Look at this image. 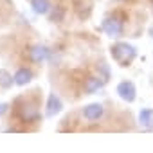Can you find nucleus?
<instances>
[{"label":"nucleus","mask_w":153,"mask_h":153,"mask_svg":"<svg viewBox=\"0 0 153 153\" xmlns=\"http://www.w3.org/2000/svg\"><path fill=\"white\" fill-rule=\"evenodd\" d=\"M112 58L121 65V67H126V65H130L131 61H133V58L137 56V51H135V47L133 45H130V43H124V42H119V43H115L114 47H112Z\"/></svg>","instance_id":"1"},{"label":"nucleus","mask_w":153,"mask_h":153,"mask_svg":"<svg viewBox=\"0 0 153 153\" xmlns=\"http://www.w3.org/2000/svg\"><path fill=\"white\" fill-rule=\"evenodd\" d=\"M103 31L112 38L119 36L123 33V18H119L117 15H112V16L105 18L103 20Z\"/></svg>","instance_id":"2"},{"label":"nucleus","mask_w":153,"mask_h":153,"mask_svg":"<svg viewBox=\"0 0 153 153\" xmlns=\"http://www.w3.org/2000/svg\"><path fill=\"white\" fill-rule=\"evenodd\" d=\"M18 115H20V119H22L24 123H36V121L40 119L38 108H36L34 105H31V103H24V105L18 108Z\"/></svg>","instance_id":"3"},{"label":"nucleus","mask_w":153,"mask_h":153,"mask_svg":"<svg viewBox=\"0 0 153 153\" xmlns=\"http://www.w3.org/2000/svg\"><path fill=\"white\" fill-rule=\"evenodd\" d=\"M117 94H119V97H121L123 101L131 103V101L135 99L137 90H135V85H133L131 81H121V83L117 85Z\"/></svg>","instance_id":"4"},{"label":"nucleus","mask_w":153,"mask_h":153,"mask_svg":"<svg viewBox=\"0 0 153 153\" xmlns=\"http://www.w3.org/2000/svg\"><path fill=\"white\" fill-rule=\"evenodd\" d=\"M29 58L34 63H42V61H45V59L51 58V49L45 47V45H40V43L38 45H33L31 51H29Z\"/></svg>","instance_id":"5"},{"label":"nucleus","mask_w":153,"mask_h":153,"mask_svg":"<svg viewBox=\"0 0 153 153\" xmlns=\"http://www.w3.org/2000/svg\"><path fill=\"white\" fill-rule=\"evenodd\" d=\"M103 114H105V108H103L101 103H92V105L83 108V115L88 121H99L103 117Z\"/></svg>","instance_id":"6"},{"label":"nucleus","mask_w":153,"mask_h":153,"mask_svg":"<svg viewBox=\"0 0 153 153\" xmlns=\"http://www.w3.org/2000/svg\"><path fill=\"white\" fill-rule=\"evenodd\" d=\"M139 123L146 130H153V108H142L139 112Z\"/></svg>","instance_id":"7"},{"label":"nucleus","mask_w":153,"mask_h":153,"mask_svg":"<svg viewBox=\"0 0 153 153\" xmlns=\"http://www.w3.org/2000/svg\"><path fill=\"white\" fill-rule=\"evenodd\" d=\"M61 108H63L61 99L56 94H51L47 99V115H56L58 112H61Z\"/></svg>","instance_id":"8"},{"label":"nucleus","mask_w":153,"mask_h":153,"mask_svg":"<svg viewBox=\"0 0 153 153\" xmlns=\"http://www.w3.org/2000/svg\"><path fill=\"white\" fill-rule=\"evenodd\" d=\"M31 79H33V72L29 68H18L15 74V85H18V87L27 85Z\"/></svg>","instance_id":"9"},{"label":"nucleus","mask_w":153,"mask_h":153,"mask_svg":"<svg viewBox=\"0 0 153 153\" xmlns=\"http://www.w3.org/2000/svg\"><path fill=\"white\" fill-rule=\"evenodd\" d=\"M105 81H106V79H101V78H88V79L85 81V92H87V94L97 92V90L105 85Z\"/></svg>","instance_id":"10"},{"label":"nucleus","mask_w":153,"mask_h":153,"mask_svg":"<svg viewBox=\"0 0 153 153\" xmlns=\"http://www.w3.org/2000/svg\"><path fill=\"white\" fill-rule=\"evenodd\" d=\"M31 6H33L34 13L47 15L51 11V0H31Z\"/></svg>","instance_id":"11"},{"label":"nucleus","mask_w":153,"mask_h":153,"mask_svg":"<svg viewBox=\"0 0 153 153\" xmlns=\"http://www.w3.org/2000/svg\"><path fill=\"white\" fill-rule=\"evenodd\" d=\"M15 83V78L4 68H0V87H4V88H9L11 85Z\"/></svg>","instance_id":"12"},{"label":"nucleus","mask_w":153,"mask_h":153,"mask_svg":"<svg viewBox=\"0 0 153 153\" xmlns=\"http://www.w3.org/2000/svg\"><path fill=\"white\" fill-rule=\"evenodd\" d=\"M61 18H63V9H58V13H54V15L51 16V20H52V22H59Z\"/></svg>","instance_id":"13"},{"label":"nucleus","mask_w":153,"mask_h":153,"mask_svg":"<svg viewBox=\"0 0 153 153\" xmlns=\"http://www.w3.org/2000/svg\"><path fill=\"white\" fill-rule=\"evenodd\" d=\"M7 112V103H0V117Z\"/></svg>","instance_id":"14"},{"label":"nucleus","mask_w":153,"mask_h":153,"mask_svg":"<svg viewBox=\"0 0 153 153\" xmlns=\"http://www.w3.org/2000/svg\"><path fill=\"white\" fill-rule=\"evenodd\" d=\"M151 4H153V0H151Z\"/></svg>","instance_id":"15"}]
</instances>
